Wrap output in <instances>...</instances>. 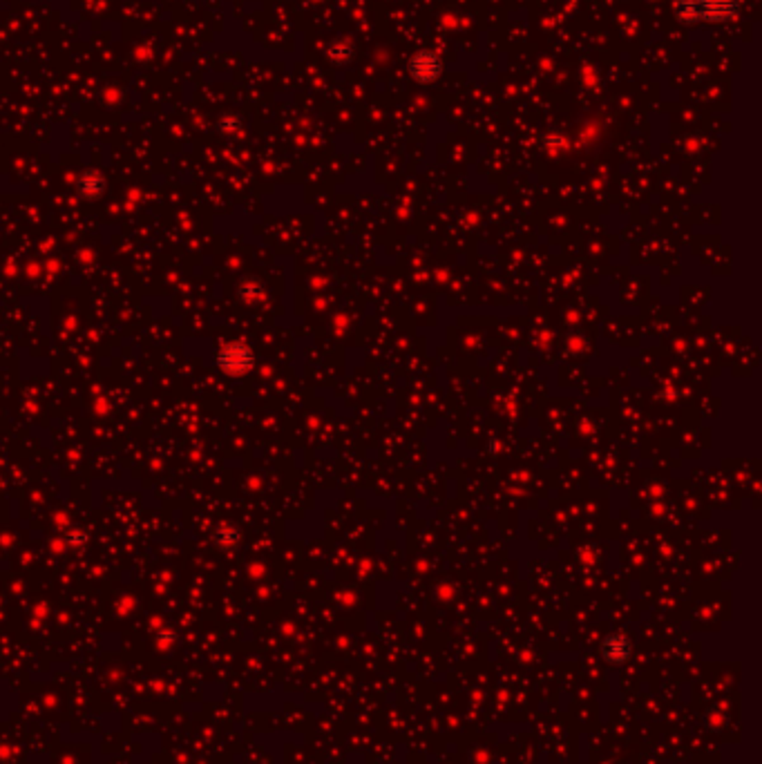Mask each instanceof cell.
<instances>
[{
	"label": "cell",
	"mask_w": 762,
	"mask_h": 764,
	"mask_svg": "<svg viewBox=\"0 0 762 764\" xmlns=\"http://www.w3.org/2000/svg\"><path fill=\"white\" fill-rule=\"evenodd\" d=\"M217 367L231 375H242L248 369L253 367V353L246 345H240V342H231V345H224L217 356Z\"/></svg>",
	"instance_id": "obj_3"
},
{
	"label": "cell",
	"mask_w": 762,
	"mask_h": 764,
	"mask_svg": "<svg viewBox=\"0 0 762 764\" xmlns=\"http://www.w3.org/2000/svg\"><path fill=\"white\" fill-rule=\"evenodd\" d=\"M215 539H217L220 545H235L237 543V532L233 528H220L217 532H215Z\"/></svg>",
	"instance_id": "obj_4"
},
{
	"label": "cell",
	"mask_w": 762,
	"mask_h": 764,
	"mask_svg": "<svg viewBox=\"0 0 762 764\" xmlns=\"http://www.w3.org/2000/svg\"><path fill=\"white\" fill-rule=\"evenodd\" d=\"M675 18L686 25L731 22L740 16V0H675Z\"/></svg>",
	"instance_id": "obj_1"
},
{
	"label": "cell",
	"mask_w": 762,
	"mask_h": 764,
	"mask_svg": "<svg viewBox=\"0 0 762 764\" xmlns=\"http://www.w3.org/2000/svg\"><path fill=\"white\" fill-rule=\"evenodd\" d=\"M407 72L420 85H431L436 83L443 74V61L436 52L431 50H420L412 59L407 61Z\"/></svg>",
	"instance_id": "obj_2"
}]
</instances>
